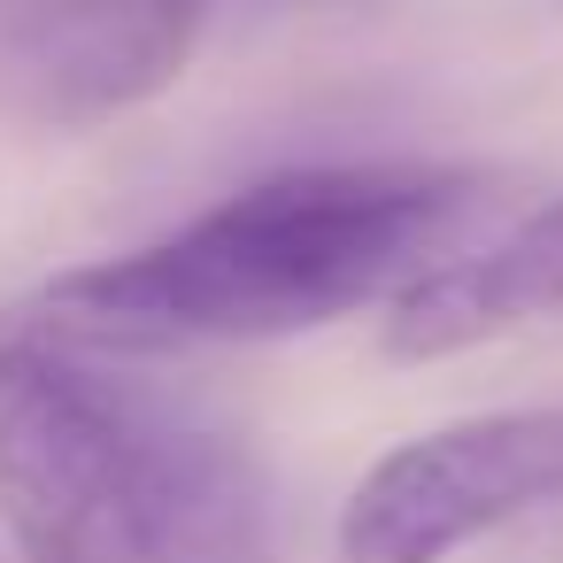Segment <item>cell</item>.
Masks as SVG:
<instances>
[{
  "instance_id": "obj_1",
  "label": "cell",
  "mask_w": 563,
  "mask_h": 563,
  "mask_svg": "<svg viewBox=\"0 0 563 563\" xmlns=\"http://www.w3.org/2000/svg\"><path fill=\"white\" fill-rule=\"evenodd\" d=\"M478 201L486 178L455 163H301L132 255L47 278L32 309L117 355L294 340L371 301L386 309L409 278L448 263Z\"/></svg>"
},
{
  "instance_id": "obj_2",
  "label": "cell",
  "mask_w": 563,
  "mask_h": 563,
  "mask_svg": "<svg viewBox=\"0 0 563 563\" xmlns=\"http://www.w3.org/2000/svg\"><path fill=\"white\" fill-rule=\"evenodd\" d=\"M0 525L16 563H271V471L232 417L147 371L0 309Z\"/></svg>"
},
{
  "instance_id": "obj_3",
  "label": "cell",
  "mask_w": 563,
  "mask_h": 563,
  "mask_svg": "<svg viewBox=\"0 0 563 563\" xmlns=\"http://www.w3.org/2000/svg\"><path fill=\"white\" fill-rule=\"evenodd\" d=\"M563 501V401L478 409L386 448L340 501V563H448Z\"/></svg>"
},
{
  "instance_id": "obj_4",
  "label": "cell",
  "mask_w": 563,
  "mask_h": 563,
  "mask_svg": "<svg viewBox=\"0 0 563 563\" xmlns=\"http://www.w3.org/2000/svg\"><path fill=\"white\" fill-rule=\"evenodd\" d=\"M217 0H24L0 24V101L47 132H93L170 93Z\"/></svg>"
},
{
  "instance_id": "obj_5",
  "label": "cell",
  "mask_w": 563,
  "mask_h": 563,
  "mask_svg": "<svg viewBox=\"0 0 563 563\" xmlns=\"http://www.w3.org/2000/svg\"><path fill=\"white\" fill-rule=\"evenodd\" d=\"M540 317H563V194L540 201L532 217H517L501 240L463 247V255L432 263L424 278H409L386 301L378 347L394 363H440V355L486 347Z\"/></svg>"
}]
</instances>
